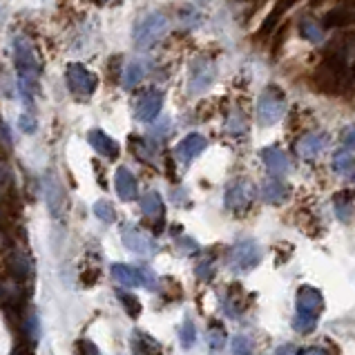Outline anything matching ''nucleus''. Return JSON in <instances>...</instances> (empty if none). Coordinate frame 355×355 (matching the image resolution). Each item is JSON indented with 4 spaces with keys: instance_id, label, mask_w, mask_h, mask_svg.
<instances>
[{
    "instance_id": "obj_8",
    "label": "nucleus",
    "mask_w": 355,
    "mask_h": 355,
    "mask_svg": "<svg viewBox=\"0 0 355 355\" xmlns=\"http://www.w3.org/2000/svg\"><path fill=\"white\" fill-rule=\"evenodd\" d=\"M252 199H255V188L246 179L232 181L226 190V208L230 212H246L252 204Z\"/></svg>"
},
{
    "instance_id": "obj_27",
    "label": "nucleus",
    "mask_w": 355,
    "mask_h": 355,
    "mask_svg": "<svg viewBox=\"0 0 355 355\" xmlns=\"http://www.w3.org/2000/svg\"><path fill=\"white\" fill-rule=\"evenodd\" d=\"M161 295L166 300H181L184 297V288L175 277H161Z\"/></svg>"
},
{
    "instance_id": "obj_30",
    "label": "nucleus",
    "mask_w": 355,
    "mask_h": 355,
    "mask_svg": "<svg viewBox=\"0 0 355 355\" xmlns=\"http://www.w3.org/2000/svg\"><path fill=\"white\" fill-rule=\"evenodd\" d=\"M14 192V184H12V175H9L7 166L0 164V201H7Z\"/></svg>"
},
{
    "instance_id": "obj_29",
    "label": "nucleus",
    "mask_w": 355,
    "mask_h": 355,
    "mask_svg": "<svg viewBox=\"0 0 355 355\" xmlns=\"http://www.w3.org/2000/svg\"><path fill=\"white\" fill-rule=\"evenodd\" d=\"M94 215L101 221H105V224H112V221H116V210L105 199H101V201H96V204H94Z\"/></svg>"
},
{
    "instance_id": "obj_5",
    "label": "nucleus",
    "mask_w": 355,
    "mask_h": 355,
    "mask_svg": "<svg viewBox=\"0 0 355 355\" xmlns=\"http://www.w3.org/2000/svg\"><path fill=\"white\" fill-rule=\"evenodd\" d=\"M261 261V250L252 239H241L237 241L230 250V268L232 270H250Z\"/></svg>"
},
{
    "instance_id": "obj_6",
    "label": "nucleus",
    "mask_w": 355,
    "mask_h": 355,
    "mask_svg": "<svg viewBox=\"0 0 355 355\" xmlns=\"http://www.w3.org/2000/svg\"><path fill=\"white\" fill-rule=\"evenodd\" d=\"M217 78V65L208 58H197L190 67V83L188 89L190 94H201L215 83Z\"/></svg>"
},
{
    "instance_id": "obj_17",
    "label": "nucleus",
    "mask_w": 355,
    "mask_h": 355,
    "mask_svg": "<svg viewBox=\"0 0 355 355\" xmlns=\"http://www.w3.org/2000/svg\"><path fill=\"white\" fill-rule=\"evenodd\" d=\"M132 351H135V355H161V344L148 336L146 331H135L132 333Z\"/></svg>"
},
{
    "instance_id": "obj_3",
    "label": "nucleus",
    "mask_w": 355,
    "mask_h": 355,
    "mask_svg": "<svg viewBox=\"0 0 355 355\" xmlns=\"http://www.w3.org/2000/svg\"><path fill=\"white\" fill-rule=\"evenodd\" d=\"M286 112V101H284V94L277 87H270L261 94L259 105H257V116L261 125H272L284 116Z\"/></svg>"
},
{
    "instance_id": "obj_33",
    "label": "nucleus",
    "mask_w": 355,
    "mask_h": 355,
    "mask_svg": "<svg viewBox=\"0 0 355 355\" xmlns=\"http://www.w3.org/2000/svg\"><path fill=\"white\" fill-rule=\"evenodd\" d=\"M137 275H139V284H141V286H146L148 291H157L159 277L155 275V270L144 266V268H137Z\"/></svg>"
},
{
    "instance_id": "obj_34",
    "label": "nucleus",
    "mask_w": 355,
    "mask_h": 355,
    "mask_svg": "<svg viewBox=\"0 0 355 355\" xmlns=\"http://www.w3.org/2000/svg\"><path fill=\"white\" fill-rule=\"evenodd\" d=\"M293 327H295L297 333H311V331H315L318 320L315 318H309V315H297L295 322H293Z\"/></svg>"
},
{
    "instance_id": "obj_7",
    "label": "nucleus",
    "mask_w": 355,
    "mask_h": 355,
    "mask_svg": "<svg viewBox=\"0 0 355 355\" xmlns=\"http://www.w3.org/2000/svg\"><path fill=\"white\" fill-rule=\"evenodd\" d=\"M121 237H123L125 248L132 250V252H137V255L152 257L159 250L155 239H152L150 235H146L144 230H139L135 224H125L123 228H121Z\"/></svg>"
},
{
    "instance_id": "obj_24",
    "label": "nucleus",
    "mask_w": 355,
    "mask_h": 355,
    "mask_svg": "<svg viewBox=\"0 0 355 355\" xmlns=\"http://www.w3.org/2000/svg\"><path fill=\"white\" fill-rule=\"evenodd\" d=\"M336 215L344 224H351L353 217V197L351 192H342V195L336 197Z\"/></svg>"
},
{
    "instance_id": "obj_40",
    "label": "nucleus",
    "mask_w": 355,
    "mask_h": 355,
    "mask_svg": "<svg viewBox=\"0 0 355 355\" xmlns=\"http://www.w3.org/2000/svg\"><path fill=\"white\" fill-rule=\"evenodd\" d=\"M179 250H184V252H195V250H199V246L192 239H188V237H184V239H179Z\"/></svg>"
},
{
    "instance_id": "obj_39",
    "label": "nucleus",
    "mask_w": 355,
    "mask_h": 355,
    "mask_svg": "<svg viewBox=\"0 0 355 355\" xmlns=\"http://www.w3.org/2000/svg\"><path fill=\"white\" fill-rule=\"evenodd\" d=\"M18 123H20V128H23L25 132H34L36 130V123H34V119L29 116V114H23L18 119Z\"/></svg>"
},
{
    "instance_id": "obj_15",
    "label": "nucleus",
    "mask_w": 355,
    "mask_h": 355,
    "mask_svg": "<svg viewBox=\"0 0 355 355\" xmlns=\"http://www.w3.org/2000/svg\"><path fill=\"white\" fill-rule=\"evenodd\" d=\"M327 146H329L327 135H322V132H311V135H306L297 144V152L302 159H315Z\"/></svg>"
},
{
    "instance_id": "obj_25",
    "label": "nucleus",
    "mask_w": 355,
    "mask_h": 355,
    "mask_svg": "<svg viewBox=\"0 0 355 355\" xmlns=\"http://www.w3.org/2000/svg\"><path fill=\"white\" fill-rule=\"evenodd\" d=\"M300 34L306 40H311V43H322V40H324L322 25L315 23V20H311V18H304L300 23Z\"/></svg>"
},
{
    "instance_id": "obj_32",
    "label": "nucleus",
    "mask_w": 355,
    "mask_h": 355,
    "mask_svg": "<svg viewBox=\"0 0 355 355\" xmlns=\"http://www.w3.org/2000/svg\"><path fill=\"white\" fill-rule=\"evenodd\" d=\"M179 340H181V347H186V349H190L192 344H195L197 331H195V324H192V320L184 322V327H181V333H179Z\"/></svg>"
},
{
    "instance_id": "obj_2",
    "label": "nucleus",
    "mask_w": 355,
    "mask_h": 355,
    "mask_svg": "<svg viewBox=\"0 0 355 355\" xmlns=\"http://www.w3.org/2000/svg\"><path fill=\"white\" fill-rule=\"evenodd\" d=\"M168 34V18L159 12H152L144 16L135 27V45L139 49L155 47L161 38Z\"/></svg>"
},
{
    "instance_id": "obj_10",
    "label": "nucleus",
    "mask_w": 355,
    "mask_h": 355,
    "mask_svg": "<svg viewBox=\"0 0 355 355\" xmlns=\"http://www.w3.org/2000/svg\"><path fill=\"white\" fill-rule=\"evenodd\" d=\"M5 268L7 275L18 282H29L32 279V259H29L23 250H9L5 255Z\"/></svg>"
},
{
    "instance_id": "obj_28",
    "label": "nucleus",
    "mask_w": 355,
    "mask_h": 355,
    "mask_svg": "<svg viewBox=\"0 0 355 355\" xmlns=\"http://www.w3.org/2000/svg\"><path fill=\"white\" fill-rule=\"evenodd\" d=\"M141 80H144V67H141L139 60H132L125 69V74H123V85L128 89H132V87H137Z\"/></svg>"
},
{
    "instance_id": "obj_31",
    "label": "nucleus",
    "mask_w": 355,
    "mask_h": 355,
    "mask_svg": "<svg viewBox=\"0 0 355 355\" xmlns=\"http://www.w3.org/2000/svg\"><path fill=\"white\" fill-rule=\"evenodd\" d=\"M208 342H210V349L212 351H219L226 344V331H224V327H221V324H212V327H210Z\"/></svg>"
},
{
    "instance_id": "obj_9",
    "label": "nucleus",
    "mask_w": 355,
    "mask_h": 355,
    "mask_svg": "<svg viewBox=\"0 0 355 355\" xmlns=\"http://www.w3.org/2000/svg\"><path fill=\"white\" fill-rule=\"evenodd\" d=\"M324 311V297L318 288L302 286L297 291V315H309L320 320V313Z\"/></svg>"
},
{
    "instance_id": "obj_35",
    "label": "nucleus",
    "mask_w": 355,
    "mask_h": 355,
    "mask_svg": "<svg viewBox=\"0 0 355 355\" xmlns=\"http://www.w3.org/2000/svg\"><path fill=\"white\" fill-rule=\"evenodd\" d=\"M232 355H252V344L248 338L237 336L232 340Z\"/></svg>"
},
{
    "instance_id": "obj_12",
    "label": "nucleus",
    "mask_w": 355,
    "mask_h": 355,
    "mask_svg": "<svg viewBox=\"0 0 355 355\" xmlns=\"http://www.w3.org/2000/svg\"><path fill=\"white\" fill-rule=\"evenodd\" d=\"M208 148V141L204 135H188L186 139H181L179 141V146H177V159L181 161L184 166H188L190 161H195L201 152H204Z\"/></svg>"
},
{
    "instance_id": "obj_18",
    "label": "nucleus",
    "mask_w": 355,
    "mask_h": 355,
    "mask_svg": "<svg viewBox=\"0 0 355 355\" xmlns=\"http://www.w3.org/2000/svg\"><path fill=\"white\" fill-rule=\"evenodd\" d=\"M261 197L263 201H268V204H282V201L288 197V186L282 184L279 179H268L261 188Z\"/></svg>"
},
{
    "instance_id": "obj_20",
    "label": "nucleus",
    "mask_w": 355,
    "mask_h": 355,
    "mask_svg": "<svg viewBox=\"0 0 355 355\" xmlns=\"http://www.w3.org/2000/svg\"><path fill=\"white\" fill-rule=\"evenodd\" d=\"M333 170L342 177H353V148H340L333 155Z\"/></svg>"
},
{
    "instance_id": "obj_22",
    "label": "nucleus",
    "mask_w": 355,
    "mask_h": 355,
    "mask_svg": "<svg viewBox=\"0 0 355 355\" xmlns=\"http://www.w3.org/2000/svg\"><path fill=\"white\" fill-rule=\"evenodd\" d=\"M112 275L119 284H123L125 288H135L139 286V275H137V268L128 266V263H114L112 266Z\"/></svg>"
},
{
    "instance_id": "obj_36",
    "label": "nucleus",
    "mask_w": 355,
    "mask_h": 355,
    "mask_svg": "<svg viewBox=\"0 0 355 355\" xmlns=\"http://www.w3.org/2000/svg\"><path fill=\"white\" fill-rule=\"evenodd\" d=\"M34 347H36V342H32L29 338H20V344H16L12 355H34Z\"/></svg>"
},
{
    "instance_id": "obj_41",
    "label": "nucleus",
    "mask_w": 355,
    "mask_h": 355,
    "mask_svg": "<svg viewBox=\"0 0 355 355\" xmlns=\"http://www.w3.org/2000/svg\"><path fill=\"white\" fill-rule=\"evenodd\" d=\"M277 355H300V351L293 347V344H284V347L277 351Z\"/></svg>"
},
{
    "instance_id": "obj_14",
    "label": "nucleus",
    "mask_w": 355,
    "mask_h": 355,
    "mask_svg": "<svg viewBox=\"0 0 355 355\" xmlns=\"http://www.w3.org/2000/svg\"><path fill=\"white\" fill-rule=\"evenodd\" d=\"M261 159H263V166H266V170L275 179L288 172V159L279 148H263L261 150Z\"/></svg>"
},
{
    "instance_id": "obj_13",
    "label": "nucleus",
    "mask_w": 355,
    "mask_h": 355,
    "mask_svg": "<svg viewBox=\"0 0 355 355\" xmlns=\"http://www.w3.org/2000/svg\"><path fill=\"white\" fill-rule=\"evenodd\" d=\"M87 141H89V146L98 152V155H103L107 159H116L119 157V144L112 137H107L103 130H89Z\"/></svg>"
},
{
    "instance_id": "obj_23",
    "label": "nucleus",
    "mask_w": 355,
    "mask_h": 355,
    "mask_svg": "<svg viewBox=\"0 0 355 355\" xmlns=\"http://www.w3.org/2000/svg\"><path fill=\"white\" fill-rule=\"evenodd\" d=\"M141 210H144L146 217H164V201H161L159 192H148V195L141 199Z\"/></svg>"
},
{
    "instance_id": "obj_4",
    "label": "nucleus",
    "mask_w": 355,
    "mask_h": 355,
    "mask_svg": "<svg viewBox=\"0 0 355 355\" xmlns=\"http://www.w3.org/2000/svg\"><path fill=\"white\" fill-rule=\"evenodd\" d=\"M65 80H67V87L69 92L80 96V98H87L94 94L96 89V76L89 72L87 67H83L80 63H72L67 65V72H65Z\"/></svg>"
},
{
    "instance_id": "obj_26",
    "label": "nucleus",
    "mask_w": 355,
    "mask_h": 355,
    "mask_svg": "<svg viewBox=\"0 0 355 355\" xmlns=\"http://www.w3.org/2000/svg\"><path fill=\"white\" fill-rule=\"evenodd\" d=\"M116 297H119V302L123 304V309L128 311V315L130 318H139L141 315V311H144V306H141V302H139V297L137 295H132V293H128V291H116Z\"/></svg>"
},
{
    "instance_id": "obj_42",
    "label": "nucleus",
    "mask_w": 355,
    "mask_h": 355,
    "mask_svg": "<svg viewBox=\"0 0 355 355\" xmlns=\"http://www.w3.org/2000/svg\"><path fill=\"white\" fill-rule=\"evenodd\" d=\"M300 355H329V353L324 349H320V347H309V349L300 351Z\"/></svg>"
},
{
    "instance_id": "obj_16",
    "label": "nucleus",
    "mask_w": 355,
    "mask_h": 355,
    "mask_svg": "<svg viewBox=\"0 0 355 355\" xmlns=\"http://www.w3.org/2000/svg\"><path fill=\"white\" fill-rule=\"evenodd\" d=\"M114 184H116L119 197L123 199V201H135V199H137V195H139V186H137L135 175H132V172H130L128 168H119V170H116Z\"/></svg>"
},
{
    "instance_id": "obj_21",
    "label": "nucleus",
    "mask_w": 355,
    "mask_h": 355,
    "mask_svg": "<svg viewBox=\"0 0 355 355\" xmlns=\"http://www.w3.org/2000/svg\"><path fill=\"white\" fill-rule=\"evenodd\" d=\"M293 3H295V0H279L277 3V7L272 9V12L268 14V18H266V23L261 25V29H259V36H268L272 29L277 27V23L284 18V14L288 12V9L293 7Z\"/></svg>"
},
{
    "instance_id": "obj_37",
    "label": "nucleus",
    "mask_w": 355,
    "mask_h": 355,
    "mask_svg": "<svg viewBox=\"0 0 355 355\" xmlns=\"http://www.w3.org/2000/svg\"><path fill=\"white\" fill-rule=\"evenodd\" d=\"M76 355H101L96 344L89 340H78L76 342Z\"/></svg>"
},
{
    "instance_id": "obj_1",
    "label": "nucleus",
    "mask_w": 355,
    "mask_h": 355,
    "mask_svg": "<svg viewBox=\"0 0 355 355\" xmlns=\"http://www.w3.org/2000/svg\"><path fill=\"white\" fill-rule=\"evenodd\" d=\"M14 54H16V65L20 72V83H23L25 92H34L38 89V60L34 56V49L23 36H16L14 40Z\"/></svg>"
},
{
    "instance_id": "obj_11",
    "label": "nucleus",
    "mask_w": 355,
    "mask_h": 355,
    "mask_svg": "<svg viewBox=\"0 0 355 355\" xmlns=\"http://www.w3.org/2000/svg\"><path fill=\"white\" fill-rule=\"evenodd\" d=\"M161 107H164V94L159 89H150L137 103V119L141 123H150V121H155L159 116Z\"/></svg>"
},
{
    "instance_id": "obj_19",
    "label": "nucleus",
    "mask_w": 355,
    "mask_h": 355,
    "mask_svg": "<svg viewBox=\"0 0 355 355\" xmlns=\"http://www.w3.org/2000/svg\"><path fill=\"white\" fill-rule=\"evenodd\" d=\"M353 23V7L351 5H340L324 16V27H347Z\"/></svg>"
},
{
    "instance_id": "obj_38",
    "label": "nucleus",
    "mask_w": 355,
    "mask_h": 355,
    "mask_svg": "<svg viewBox=\"0 0 355 355\" xmlns=\"http://www.w3.org/2000/svg\"><path fill=\"white\" fill-rule=\"evenodd\" d=\"M195 272H197V277H199V279H204V282H208V279L212 277V261H210V259H206V261H201V263H197V268H195Z\"/></svg>"
}]
</instances>
